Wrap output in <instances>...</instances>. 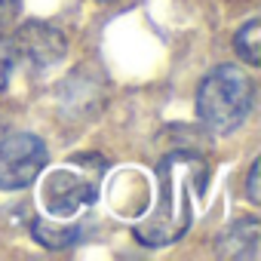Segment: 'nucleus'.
I'll list each match as a JSON object with an SVG mask.
<instances>
[{
	"instance_id": "obj_1",
	"label": "nucleus",
	"mask_w": 261,
	"mask_h": 261,
	"mask_svg": "<svg viewBox=\"0 0 261 261\" xmlns=\"http://www.w3.org/2000/svg\"><path fill=\"white\" fill-rule=\"evenodd\" d=\"M209 166L194 151H172L157 166V203L136 227V237L145 246H169L178 240L194 218V206L206 191Z\"/></svg>"
},
{
	"instance_id": "obj_2",
	"label": "nucleus",
	"mask_w": 261,
	"mask_h": 261,
	"mask_svg": "<svg viewBox=\"0 0 261 261\" xmlns=\"http://www.w3.org/2000/svg\"><path fill=\"white\" fill-rule=\"evenodd\" d=\"M255 98L252 77L237 65H218L197 89V114L209 133L227 136L243 126Z\"/></svg>"
},
{
	"instance_id": "obj_3",
	"label": "nucleus",
	"mask_w": 261,
	"mask_h": 261,
	"mask_svg": "<svg viewBox=\"0 0 261 261\" xmlns=\"http://www.w3.org/2000/svg\"><path fill=\"white\" fill-rule=\"evenodd\" d=\"M49 160L46 145L31 133H13L0 142V188L22 191L37 181Z\"/></svg>"
},
{
	"instance_id": "obj_4",
	"label": "nucleus",
	"mask_w": 261,
	"mask_h": 261,
	"mask_svg": "<svg viewBox=\"0 0 261 261\" xmlns=\"http://www.w3.org/2000/svg\"><path fill=\"white\" fill-rule=\"evenodd\" d=\"M13 49H16V59H25L31 68H49L56 65L65 49H68V37L56 28V25H46V22H28L16 31L13 37Z\"/></svg>"
},
{
	"instance_id": "obj_5",
	"label": "nucleus",
	"mask_w": 261,
	"mask_h": 261,
	"mask_svg": "<svg viewBox=\"0 0 261 261\" xmlns=\"http://www.w3.org/2000/svg\"><path fill=\"white\" fill-rule=\"evenodd\" d=\"M95 200V188L89 185V181H80V178H74V175H62V172H56L53 178H49V185H46V209L53 212V215H71L77 206H83V203H92Z\"/></svg>"
},
{
	"instance_id": "obj_6",
	"label": "nucleus",
	"mask_w": 261,
	"mask_h": 261,
	"mask_svg": "<svg viewBox=\"0 0 261 261\" xmlns=\"http://www.w3.org/2000/svg\"><path fill=\"white\" fill-rule=\"evenodd\" d=\"M258 246H261V224L255 218H240L221 233L218 255L221 258H258Z\"/></svg>"
},
{
	"instance_id": "obj_7",
	"label": "nucleus",
	"mask_w": 261,
	"mask_h": 261,
	"mask_svg": "<svg viewBox=\"0 0 261 261\" xmlns=\"http://www.w3.org/2000/svg\"><path fill=\"white\" fill-rule=\"evenodd\" d=\"M34 237L40 240V246H46V249H68V246H74L77 243V237H80V227H65V224H59V221H34Z\"/></svg>"
},
{
	"instance_id": "obj_8",
	"label": "nucleus",
	"mask_w": 261,
	"mask_h": 261,
	"mask_svg": "<svg viewBox=\"0 0 261 261\" xmlns=\"http://www.w3.org/2000/svg\"><path fill=\"white\" fill-rule=\"evenodd\" d=\"M233 46H237V53H240L243 62L258 65V62H261V22H258V19L246 22V25L237 31Z\"/></svg>"
},
{
	"instance_id": "obj_9",
	"label": "nucleus",
	"mask_w": 261,
	"mask_h": 261,
	"mask_svg": "<svg viewBox=\"0 0 261 261\" xmlns=\"http://www.w3.org/2000/svg\"><path fill=\"white\" fill-rule=\"evenodd\" d=\"M13 68H16V49H13V40L0 34V89L10 83Z\"/></svg>"
},
{
	"instance_id": "obj_10",
	"label": "nucleus",
	"mask_w": 261,
	"mask_h": 261,
	"mask_svg": "<svg viewBox=\"0 0 261 261\" xmlns=\"http://www.w3.org/2000/svg\"><path fill=\"white\" fill-rule=\"evenodd\" d=\"M249 200L261 203V160H255L249 169Z\"/></svg>"
},
{
	"instance_id": "obj_11",
	"label": "nucleus",
	"mask_w": 261,
	"mask_h": 261,
	"mask_svg": "<svg viewBox=\"0 0 261 261\" xmlns=\"http://www.w3.org/2000/svg\"><path fill=\"white\" fill-rule=\"evenodd\" d=\"M19 7H22V0H0V28H7V25L16 22Z\"/></svg>"
}]
</instances>
